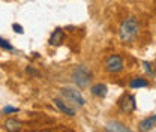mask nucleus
<instances>
[{"label": "nucleus", "mask_w": 156, "mask_h": 132, "mask_svg": "<svg viewBox=\"0 0 156 132\" xmlns=\"http://www.w3.org/2000/svg\"><path fill=\"white\" fill-rule=\"evenodd\" d=\"M105 69L110 74H117L123 69V59L119 54H111L105 60Z\"/></svg>", "instance_id": "4"}, {"label": "nucleus", "mask_w": 156, "mask_h": 132, "mask_svg": "<svg viewBox=\"0 0 156 132\" xmlns=\"http://www.w3.org/2000/svg\"><path fill=\"white\" fill-rule=\"evenodd\" d=\"M140 26L135 17H128L122 21L120 27H119V38L122 42H132L138 35Z\"/></svg>", "instance_id": "1"}, {"label": "nucleus", "mask_w": 156, "mask_h": 132, "mask_svg": "<svg viewBox=\"0 0 156 132\" xmlns=\"http://www.w3.org/2000/svg\"><path fill=\"white\" fill-rule=\"evenodd\" d=\"M17 111H18V108H15V107H11V105H6V107L3 108V113H5V114L17 113Z\"/></svg>", "instance_id": "15"}, {"label": "nucleus", "mask_w": 156, "mask_h": 132, "mask_svg": "<svg viewBox=\"0 0 156 132\" xmlns=\"http://www.w3.org/2000/svg\"><path fill=\"white\" fill-rule=\"evenodd\" d=\"M5 129L9 132H18L21 129V122H18L17 119H6Z\"/></svg>", "instance_id": "11"}, {"label": "nucleus", "mask_w": 156, "mask_h": 132, "mask_svg": "<svg viewBox=\"0 0 156 132\" xmlns=\"http://www.w3.org/2000/svg\"><path fill=\"white\" fill-rule=\"evenodd\" d=\"M90 92L95 96H98V98H105L107 93H108V87L105 84H102V83H98V84H93L90 87Z\"/></svg>", "instance_id": "9"}, {"label": "nucleus", "mask_w": 156, "mask_h": 132, "mask_svg": "<svg viewBox=\"0 0 156 132\" xmlns=\"http://www.w3.org/2000/svg\"><path fill=\"white\" fill-rule=\"evenodd\" d=\"M12 29H14V32H17V33H20V35H23L24 33V30H23V26H20V24H12Z\"/></svg>", "instance_id": "16"}, {"label": "nucleus", "mask_w": 156, "mask_h": 132, "mask_svg": "<svg viewBox=\"0 0 156 132\" xmlns=\"http://www.w3.org/2000/svg\"><path fill=\"white\" fill-rule=\"evenodd\" d=\"M60 92H62V95H63L66 99L72 101L74 104H77L78 107H84L86 99L83 98V95H81V92H80V90H77V89H72V87H63V89H60Z\"/></svg>", "instance_id": "3"}, {"label": "nucleus", "mask_w": 156, "mask_h": 132, "mask_svg": "<svg viewBox=\"0 0 156 132\" xmlns=\"http://www.w3.org/2000/svg\"><path fill=\"white\" fill-rule=\"evenodd\" d=\"M65 41V32L62 30V29H56L54 32H53V35H51V38H50V45H62V42Z\"/></svg>", "instance_id": "8"}, {"label": "nucleus", "mask_w": 156, "mask_h": 132, "mask_svg": "<svg viewBox=\"0 0 156 132\" xmlns=\"http://www.w3.org/2000/svg\"><path fill=\"white\" fill-rule=\"evenodd\" d=\"M0 48H3V50H6V51H14V47L9 44V41L3 39L2 36H0Z\"/></svg>", "instance_id": "13"}, {"label": "nucleus", "mask_w": 156, "mask_h": 132, "mask_svg": "<svg viewBox=\"0 0 156 132\" xmlns=\"http://www.w3.org/2000/svg\"><path fill=\"white\" fill-rule=\"evenodd\" d=\"M26 72H27V74H32V75H36V71H35L33 68H27Z\"/></svg>", "instance_id": "17"}, {"label": "nucleus", "mask_w": 156, "mask_h": 132, "mask_svg": "<svg viewBox=\"0 0 156 132\" xmlns=\"http://www.w3.org/2000/svg\"><path fill=\"white\" fill-rule=\"evenodd\" d=\"M143 66H144V71L147 74H150L152 77H155V71H153V65L149 63V62H143Z\"/></svg>", "instance_id": "14"}, {"label": "nucleus", "mask_w": 156, "mask_h": 132, "mask_svg": "<svg viewBox=\"0 0 156 132\" xmlns=\"http://www.w3.org/2000/svg\"><path fill=\"white\" fill-rule=\"evenodd\" d=\"M105 129H107V132H131L125 125H123V123L116 122V120L108 122L107 126H105Z\"/></svg>", "instance_id": "7"}, {"label": "nucleus", "mask_w": 156, "mask_h": 132, "mask_svg": "<svg viewBox=\"0 0 156 132\" xmlns=\"http://www.w3.org/2000/svg\"><path fill=\"white\" fill-rule=\"evenodd\" d=\"M147 86H149V81L146 78H141V77L132 78L131 83H129V87L131 89H141V87H147Z\"/></svg>", "instance_id": "12"}, {"label": "nucleus", "mask_w": 156, "mask_h": 132, "mask_svg": "<svg viewBox=\"0 0 156 132\" xmlns=\"http://www.w3.org/2000/svg\"><path fill=\"white\" fill-rule=\"evenodd\" d=\"M119 105H120V110L123 113L129 114V113H134L136 108V104H135V98L132 95H123L122 99L119 101Z\"/></svg>", "instance_id": "5"}, {"label": "nucleus", "mask_w": 156, "mask_h": 132, "mask_svg": "<svg viewBox=\"0 0 156 132\" xmlns=\"http://www.w3.org/2000/svg\"><path fill=\"white\" fill-rule=\"evenodd\" d=\"M54 105H56V107H57L63 114H66V116H75V110H74V108H71L69 105H66V104H65L62 99H58V98L54 99Z\"/></svg>", "instance_id": "10"}, {"label": "nucleus", "mask_w": 156, "mask_h": 132, "mask_svg": "<svg viewBox=\"0 0 156 132\" xmlns=\"http://www.w3.org/2000/svg\"><path fill=\"white\" fill-rule=\"evenodd\" d=\"M156 126V116L152 114L150 117H146L144 120L140 122L138 125V131L140 132H150Z\"/></svg>", "instance_id": "6"}, {"label": "nucleus", "mask_w": 156, "mask_h": 132, "mask_svg": "<svg viewBox=\"0 0 156 132\" xmlns=\"http://www.w3.org/2000/svg\"><path fill=\"white\" fill-rule=\"evenodd\" d=\"M72 80H74V83L77 84L78 87H81V89L83 87H87L89 83H90V80H92V72L86 66L80 65V66H77L72 71Z\"/></svg>", "instance_id": "2"}]
</instances>
